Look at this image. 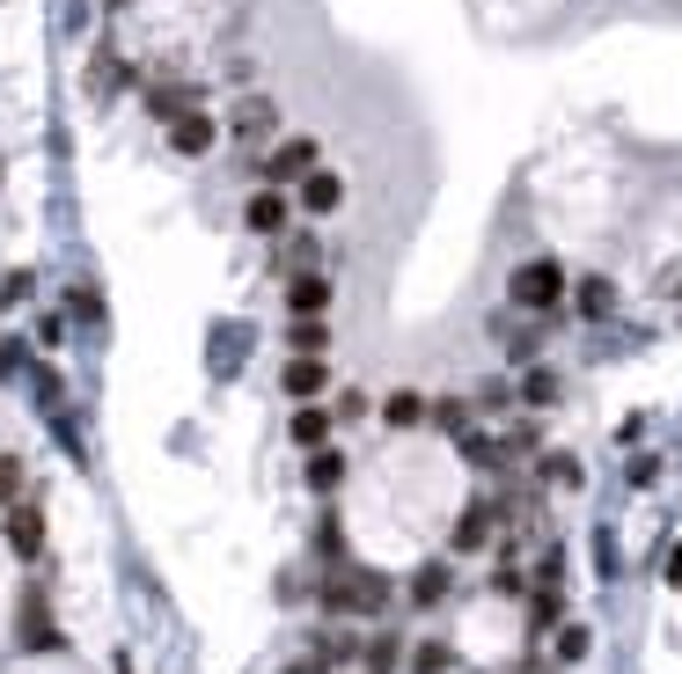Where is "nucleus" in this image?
<instances>
[{
  "instance_id": "nucleus-25",
  "label": "nucleus",
  "mask_w": 682,
  "mask_h": 674,
  "mask_svg": "<svg viewBox=\"0 0 682 674\" xmlns=\"http://www.w3.org/2000/svg\"><path fill=\"white\" fill-rule=\"evenodd\" d=\"M323 337H331V330H323V315H293L287 345H293V352H323Z\"/></svg>"
},
{
  "instance_id": "nucleus-28",
  "label": "nucleus",
  "mask_w": 682,
  "mask_h": 674,
  "mask_svg": "<svg viewBox=\"0 0 682 674\" xmlns=\"http://www.w3.org/2000/svg\"><path fill=\"white\" fill-rule=\"evenodd\" d=\"M279 271H316V235H293L287 257H279Z\"/></svg>"
},
{
  "instance_id": "nucleus-29",
  "label": "nucleus",
  "mask_w": 682,
  "mask_h": 674,
  "mask_svg": "<svg viewBox=\"0 0 682 674\" xmlns=\"http://www.w3.org/2000/svg\"><path fill=\"white\" fill-rule=\"evenodd\" d=\"M15 499H23V462L0 455V506H15Z\"/></svg>"
},
{
  "instance_id": "nucleus-4",
  "label": "nucleus",
  "mask_w": 682,
  "mask_h": 674,
  "mask_svg": "<svg viewBox=\"0 0 682 674\" xmlns=\"http://www.w3.org/2000/svg\"><path fill=\"white\" fill-rule=\"evenodd\" d=\"M271 132H279V103H271V96H243L235 111H228V140H243V147H265Z\"/></svg>"
},
{
  "instance_id": "nucleus-21",
  "label": "nucleus",
  "mask_w": 682,
  "mask_h": 674,
  "mask_svg": "<svg viewBox=\"0 0 682 674\" xmlns=\"http://www.w3.org/2000/svg\"><path fill=\"white\" fill-rule=\"evenodd\" d=\"M565 624V594L558 586H536L529 594V638H543V630H558Z\"/></svg>"
},
{
  "instance_id": "nucleus-19",
  "label": "nucleus",
  "mask_w": 682,
  "mask_h": 674,
  "mask_svg": "<svg viewBox=\"0 0 682 674\" xmlns=\"http://www.w3.org/2000/svg\"><path fill=\"white\" fill-rule=\"evenodd\" d=\"M360 660H367V674H396L404 667V638H396V630H374L360 646Z\"/></svg>"
},
{
  "instance_id": "nucleus-11",
  "label": "nucleus",
  "mask_w": 682,
  "mask_h": 674,
  "mask_svg": "<svg viewBox=\"0 0 682 674\" xmlns=\"http://www.w3.org/2000/svg\"><path fill=\"white\" fill-rule=\"evenodd\" d=\"M45 608H51V602H45V586H30V594H23V624H15L30 652H59V624H51Z\"/></svg>"
},
{
  "instance_id": "nucleus-26",
  "label": "nucleus",
  "mask_w": 682,
  "mask_h": 674,
  "mask_svg": "<svg viewBox=\"0 0 682 674\" xmlns=\"http://www.w3.org/2000/svg\"><path fill=\"white\" fill-rule=\"evenodd\" d=\"M448 667H455V652L440 646V638H426V646L412 652V674H448Z\"/></svg>"
},
{
  "instance_id": "nucleus-20",
  "label": "nucleus",
  "mask_w": 682,
  "mask_h": 674,
  "mask_svg": "<svg viewBox=\"0 0 682 674\" xmlns=\"http://www.w3.org/2000/svg\"><path fill=\"white\" fill-rule=\"evenodd\" d=\"M345 469H352V462H345L338 448H316V455H309V491H323V499H331V491L345 484Z\"/></svg>"
},
{
  "instance_id": "nucleus-33",
  "label": "nucleus",
  "mask_w": 682,
  "mask_h": 674,
  "mask_svg": "<svg viewBox=\"0 0 682 674\" xmlns=\"http://www.w3.org/2000/svg\"><path fill=\"white\" fill-rule=\"evenodd\" d=\"M287 674H323V660H316V652H309V660H293Z\"/></svg>"
},
{
  "instance_id": "nucleus-2",
  "label": "nucleus",
  "mask_w": 682,
  "mask_h": 674,
  "mask_svg": "<svg viewBox=\"0 0 682 674\" xmlns=\"http://www.w3.org/2000/svg\"><path fill=\"white\" fill-rule=\"evenodd\" d=\"M565 287H573V279H565L558 257H529V265H513L507 301H513L521 315H543V323H551V315L565 309Z\"/></svg>"
},
{
  "instance_id": "nucleus-3",
  "label": "nucleus",
  "mask_w": 682,
  "mask_h": 674,
  "mask_svg": "<svg viewBox=\"0 0 682 674\" xmlns=\"http://www.w3.org/2000/svg\"><path fill=\"white\" fill-rule=\"evenodd\" d=\"M309 168H316V140H309V132H293V140H279L265 154V184H271V191H287V184H301Z\"/></svg>"
},
{
  "instance_id": "nucleus-17",
  "label": "nucleus",
  "mask_w": 682,
  "mask_h": 674,
  "mask_svg": "<svg viewBox=\"0 0 682 674\" xmlns=\"http://www.w3.org/2000/svg\"><path fill=\"white\" fill-rule=\"evenodd\" d=\"M125 81H132V67H125L118 51L103 45V51H96V67H89V96H96V103H103V96H118Z\"/></svg>"
},
{
  "instance_id": "nucleus-8",
  "label": "nucleus",
  "mask_w": 682,
  "mask_h": 674,
  "mask_svg": "<svg viewBox=\"0 0 682 674\" xmlns=\"http://www.w3.org/2000/svg\"><path fill=\"white\" fill-rule=\"evenodd\" d=\"M565 301H573V315H580V323H610V315H616V279L587 271V279H573V287H565Z\"/></svg>"
},
{
  "instance_id": "nucleus-23",
  "label": "nucleus",
  "mask_w": 682,
  "mask_h": 674,
  "mask_svg": "<svg viewBox=\"0 0 682 674\" xmlns=\"http://www.w3.org/2000/svg\"><path fill=\"white\" fill-rule=\"evenodd\" d=\"M536 469H543V484H558V491H580V484H587L580 455H565V448H558V455H543Z\"/></svg>"
},
{
  "instance_id": "nucleus-22",
  "label": "nucleus",
  "mask_w": 682,
  "mask_h": 674,
  "mask_svg": "<svg viewBox=\"0 0 682 674\" xmlns=\"http://www.w3.org/2000/svg\"><path fill=\"white\" fill-rule=\"evenodd\" d=\"M558 396H565V382L551 374V367H529V374H521V404H529V410H551Z\"/></svg>"
},
{
  "instance_id": "nucleus-7",
  "label": "nucleus",
  "mask_w": 682,
  "mask_h": 674,
  "mask_svg": "<svg viewBox=\"0 0 682 674\" xmlns=\"http://www.w3.org/2000/svg\"><path fill=\"white\" fill-rule=\"evenodd\" d=\"M279 388H287L293 404H316L323 388H331V367H323V352H293V360L279 367Z\"/></svg>"
},
{
  "instance_id": "nucleus-31",
  "label": "nucleus",
  "mask_w": 682,
  "mask_h": 674,
  "mask_svg": "<svg viewBox=\"0 0 682 674\" xmlns=\"http://www.w3.org/2000/svg\"><path fill=\"white\" fill-rule=\"evenodd\" d=\"M0 301L15 309V301H30V271H8V287H0Z\"/></svg>"
},
{
  "instance_id": "nucleus-9",
  "label": "nucleus",
  "mask_w": 682,
  "mask_h": 674,
  "mask_svg": "<svg viewBox=\"0 0 682 674\" xmlns=\"http://www.w3.org/2000/svg\"><path fill=\"white\" fill-rule=\"evenodd\" d=\"M293 191H301V213H338V206H345V176H338V168H309V176H301V184H293Z\"/></svg>"
},
{
  "instance_id": "nucleus-30",
  "label": "nucleus",
  "mask_w": 682,
  "mask_h": 674,
  "mask_svg": "<svg viewBox=\"0 0 682 674\" xmlns=\"http://www.w3.org/2000/svg\"><path fill=\"white\" fill-rule=\"evenodd\" d=\"M67 309L81 315V323H103V301H96V287H73V293H67Z\"/></svg>"
},
{
  "instance_id": "nucleus-5",
  "label": "nucleus",
  "mask_w": 682,
  "mask_h": 674,
  "mask_svg": "<svg viewBox=\"0 0 682 674\" xmlns=\"http://www.w3.org/2000/svg\"><path fill=\"white\" fill-rule=\"evenodd\" d=\"M492 528H499V506H492V499H470L463 513H455V528H448V550H455V557L485 550V543H492Z\"/></svg>"
},
{
  "instance_id": "nucleus-13",
  "label": "nucleus",
  "mask_w": 682,
  "mask_h": 674,
  "mask_svg": "<svg viewBox=\"0 0 682 674\" xmlns=\"http://www.w3.org/2000/svg\"><path fill=\"white\" fill-rule=\"evenodd\" d=\"M243 228H250V235H287V191H271V184H265V191L243 206Z\"/></svg>"
},
{
  "instance_id": "nucleus-18",
  "label": "nucleus",
  "mask_w": 682,
  "mask_h": 674,
  "mask_svg": "<svg viewBox=\"0 0 682 674\" xmlns=\"http://www.w3.org/2000/svg\"><path fill=\"white\" fill-rule=\"evenodd\" d=\"M382 426H396V433L426 426V396H418V388H396V396H382Z\"/></svg>"
},
{
  "instance_id": "nucleus-15",
  "label": "nucleus",
  "mask_w": 682,
  "mask_h": 674,
  "mask_svg": "<svg viewBox=\"0 0 682 674\" xmlns=\"http://www.w3.org/2000/svg\"><path fill=\"white\" fill-rule=\"evenodd\" d=\"M448 594H455V572H448L440 557H434V565H418V572H412V608H440V602H448Z\"/></svg>"
},
{
  "instance_id": "nucleus-6",
  "label": "nucleus",
  "mask_w": 682,
  "mask_h": 674,
  "mask_svg": "<svg viewBox=\"0 0 682 674\" xmlns=\"http://www.w3.org/2000/svg\"><path fill=\"white\" fill-rule=\"evenodd\" d=\"M162 132H170V154H184V162L213 154V140H220V125L206 118V111H176V118L162 125Z\"/></svg>"
},
{
  "instance_id": "nucleus-32",
  "label": "nucleus",
  "mask_w": 682,
  "mask_h": 674,
  "mask_svg": "<svg viewBox=\"0 0 682 674\" xmlns=\"http://www.w3.org/2000/svg\"><path fill=\"white\" fill-rule=\"evenodd\" d=\"M668 586H682V543L668 550Z\"/></svg>"
},
{
  "instance_id": "nucleus-1",
  "label": "nucleus",
  "mask_w": 682,
  "mask_h": 674,
  "mask_svg": "<svg viewBox=\"0 0 682 674\" xmlns=\"http://www.w3.org/2000/svg\"><path fill=\"white\" fill-rule=\"evenodd\" d=\"M316 602L331 608V616H382V608H390V579L367 572V565H331Z\"/></svg>"
},
{
  "instance_id": "nucleus-10",
  "label": "nucleus",
  "mask_w": 682,
  "mask_h": 674,
  "mask_svg": "<svg viewBox=\"0 0 682 674\" xmlns=\"http://www.w3.org/2000/svg\"><path fill=\"white\" fill-rule=\"evenodd\" d=\"M8 550L15 557H45V513H37L30 499L8 506Z\"/></svg>"
},
{
  "instance_id": "nucleus-24",
  "label": "nucleus",
  "mask_w": 682,
  "mask_h": 674,
  "mask_svg": "<svg viewBox=\"0 0 682 674\" xmlns=\"http://www.w3.org/2000/svg\"><path fill=\"white\" fill-rule=\"evenodd\" d=\"M426 418H434L448 440H463V433H470V404H463V396H440V404H426Z\"/></svg>"
},
{
  "instance_id": "nucleus-14",
  "label": "nucleus",
  "mask_w": 682,
  "mask_h": 674,
  "mask_svg": "<svg viewBox=\"0 0 682 674\" xmlns=\"http://www.w3.org/2000/svg\"><path fill=\"white\" fill-rule=\"evenodd\" d=\"M287 309L293 315H323L331 309V279H323V271H293L287 279Z\"/></svg>"
},
{
  "instance_id": "nucleus-16",
  "label": "nucleus",
  "mask_w": 682,
  "mask_h": 674,
  "mask_svg": "<svg viewBox=\"0 0 682 674\" xmlns=\"http://www.w3.org/2000/svg\"><path fill=\"white\" fill-rule=\"evenodd\" d=\"M147 111L170 125L176 111H198V89H192V81H154V89H147Z\"/></svg>"
},
{
  "instance_id": "nucleus-27",
  "label": "nucleus",
  "mask_w": 682,
  "mask_h": 674,
  "mask_svg": "<svg viewBox=\"0 0 682 674\" xmlns=\"http://www.w3.org/2000/svg\"><path fill=\"white\" fill-rule=\"evenodd\" d=\"M594 652V630L587 624H558V660H587Z\"/></svg>"
},
{
  "instance_id": "nucleus-12",
  "label": "nucleus",
  "mask_w": 682,
  "mask_h": 674,
  "mask_svg": "<svg viewBox=\"0 0 682 674\" xmlns=\"http://www.w3.org/2000/svg\"><path fill=\"white\" fill-rule=\"evenodd\" d=\"M331 426H338V418H331L323 404H301V410L287 418V440L301 448V455H316V448H331Z\"/></svg>"
},
{
  "instance_id": "nucleus-34",
  "label": "nucleus",
  "mask_w": 682,
  "mask_h": 674,
  "mask_svg": "<svg viewBox=\"0 0 682 674\" xmlns=\"http://www.w3.org/2000/svg\"><path fill=\"white\" fill-rule=\"evenodd\" d=\"M513 674H551V667H543V660H521V667H513Z\"/></svg>"
}]
</instances>
